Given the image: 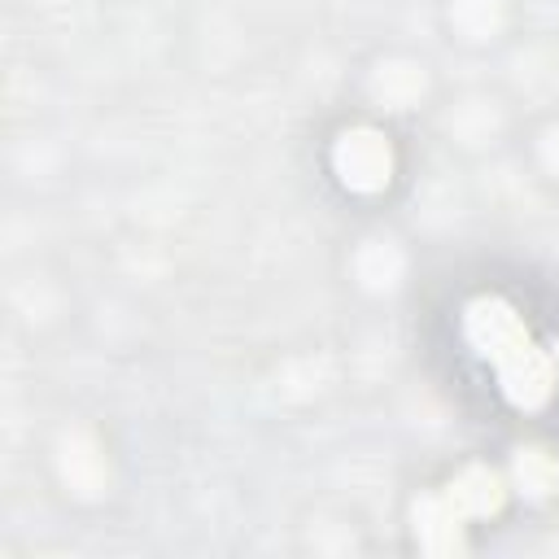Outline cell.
<instances>
[{"label":"cell","instance_id":"cell-5","mask_svg":"<svg viewBox=\"0 0 559 559\" xmlns=\"http://www.w3.org/2000/svg\"><path fill=\"white\" fill-rule=\"evenodd\" d=\"M61 476H66V485H70L74 493H83V498L100 493V485H105V459H100V450H96L92 437L74 432V437L61 441Z\"/></svg>","mask_w":559,"mask_h":559},{"label":"cell","instance_id":"cell-7","mask_svg":"<svg viewBox=\"0 0 559 559\" xmlns=\"http://www.w3.org/2000/svg\"><path fill=\"white\" fill-rule=\"evenodd\" d=\"M515 485L528 493V498H546L555 485H559V463L550 459V450L542 445H528L515 454Z\"/></svg>","mask_w":559,"mask_h":559},{"label":"cell","instance_id":"cell-2","mask_svg":"<svg viewBox=\"0 0 559 559\" xmlns=\"http://www.w3.org/2000/svg\"><path fill=\"white\" fill-rule=\"evenodd\" d=\"M332 170L349 192H380L393 175V148L376 127H354L332 144Z\"/></svg>","mask_w":559,"mask_h":559},{"label":"cell","instance_id":"cell-3","mask_svg":"<svg viewBox=\"0 0 559 559\" xmlns=\"http://www.w3.org/2000/svg\"><path fill=\"white\" fill-rule=\"evenodd\" d=\"M441 498H445L463 520H485V515L502 511L507 485H502V476L489 472V467H467L463 476H454V480L441 489Z\"/></svg>","mask_w":559,"mask_h":559},{"label":"cell","instance_id":"cell-6","mask_svg":"<svg viewBox=\"0 0 559 559\" xmlns=\"http://www.w3.org/2000/svg\"><path fill=\"white\" fill-rule=\"evenodd\" d=\"M371 96L384 100L389 109H411L424 96V70L411 61H384L371 74Z\"/></svg>","mask_w":559,"mask_h":559},{"label":"cell","instance_id":"cell-4","mask_svg":"<svg viewBox=\"0 0 559 559\" xmlns=\"http://www.w3.org/2000/svg\"><path fill=\"white\" fill-rule=\"evenodd\" d=\"M463 515L441 498V493H428L415 502V537L428 555H450V550H463Z\"/></svg>","mask_w":559,"mask_h":559},{"label":"cell","instance_id":"cell-1","mask_svg":"<svg viewBox=\"0 0 559 559\" xmlns=\"http://www.w3.org/2000/svg\"><path fill=\"white\" fill-rule=\"evenodd\" d=\"M463 332L480 349V358L498 371L502 397L520 411H537L555 393V362L528 336L520 310L502 297H476L463 310Z\"/></svg>","mask_w":559,"mask_h":559},{"label":"cell","instance_id":"cell-8","mask_svg":"<svg viewBox=\"0 0 559 559\" xmlns=\"http://www.w3.org/2000/svg\"><path fill=\"white\" fill-rule=\"evenodd\" d=\"M354 271H358V280L367 288H389L397 280V271H402V253L393 245H384V240H371L367 249H358Z\"/></svg>","mask_w":559,"mask_h":559},{"label":"cell","instance_id":"cell-9","mask_svg":"<svg viewBox=\"0 0 559 559\" xmlns=\"http://www.w3.org/2000/svg\"><path fill=\"white\" fill-rule=\"evenodd\" d=\"M450 22L467 39H489L502 26V0H454Z\"/></svg>","mask_w":559,"mask_h":559},{"label":"cell","instance_id":"cell-10","mask_svg":"<svg viewBox=\"0 0 559 559\" xmlns=\"http://www.w3.org/2000/svg\"><path fill=\"white\" fill-rule=\"evenodd\" d=\"M542 162H546L550 175H559V127L546 131V140H542Z\"/></svg>","mask_w":559,"mask_h":559}]
</instances>
